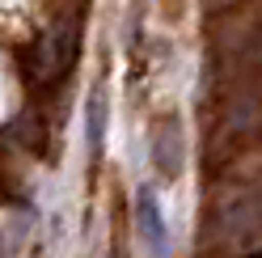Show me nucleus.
<instances>
[{"instance_id": "f257e3e1", "label": "nucleus", "mask_w": 262, "mask_h": 258, "mask_svg": "<svg viewBox=\"0 0 262 258\" xmlns=\"http://www.w3.org/2000/svg\"><path fill=\"white\" fill-rule=\"evenodd\" d=\"M136 229L152 258H169V224H165V207H161L152 186L136 190Z\"/></svg>"}, {"instance_id": "f03ea898", "label": "nucleus", "mask_w": 262, "mask_h": 258, "mask_svg": "<svg viewBox=\"0 0 262 258\" xmlns=\"http://www.w3.org/2000/svg\"><path fill=\"white\" fill-rule=\"evenodd\" d=\"M106 123H110V98H106V85H97L85 102V148L89 161H102L106 153Z\"/></svg>"}, {"instance_id": "7ed1b4c3", "label": "nucleus", "mask_w": 262, "mask_h": 258, "mask_svg": "<svg viewBox=\"0 0 262 258\" xmlns=\"http://www.w3.org/2000/svg\"><path fill=\"white\" fill-rule=\"evenodd\" d=\"M152 161H161V174H165V178H173L178 165H182V132H178L173 123H165L152 136Z\"/></svg>"}]
</instances>
